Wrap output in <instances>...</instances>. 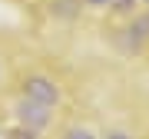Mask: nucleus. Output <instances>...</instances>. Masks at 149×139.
<instances>
[{"label": "nucleus", "instance_id": "6e6552de", "mask_svg": "<svg viewBox=\"0 0 149 139\" xmlns=\"http://www.w3.org/2000/svg\"><path fill=\"white\" fill-rule=\"evenodd\" d=\"M146 3H149V0H146Z\"/></svg>", "mask_w": 149, "mask_h": 139}, {"label": "nucleus", "instance_id": "423d86ee", "mask_svg": "<svg viewBox=\"0 0 149 139\" xmlns=\"http://www.w3.org/2000/svg\"><path fill=\"white\" fill-rule=\"evenodd\" d=\"M113 0H86V7H109Z\"/></svg>", "mask_w": 149, "mask_h": 139}, {"label": "nucleus", "instance_id": "39448f33", "mask_svg": "<svg viewBox=\"0 0 149 139\" xmlns=\"http://www.w3.org/2000/svg\"><path fill=\"white\" fill-rule=\"evenodd\" d=\"M63 139H96L90 129H83V126H73V129H66V136Z\"/></svg>", "mask_w": 149, "mask_h": 139}, {"label": "nucleus", "instance_id": "7ed1b4c3", "mask_svg": "<svg viewBox=\"0 0 149 139\" xmlns=\"http://www.w3.org/2000/svg\"><path fill=\"white\" fill-rule=\"evenodd\" d=\"M129 30H133V37L136 40H149V13H136L133 17V23H129Z\"/></svg>", "mask_w": 149, "mask_h": 139}, {"label": "nucleus", "instance_id": "f257e3e1", "mask_svg": "<svg viewBox=\"0 0 149 139\" xmlns=\"http://www.w3.org/2000/svg\"><path fill=\"white\" fill-rule=\"evenodd\" d=\"M23 96L53 109L56 103L63 99V93H60V86L53 80H47V76H27V80H23Z\"/></svg>", "mask_w": 149, "mask_h": 139}, {"label": "nucleus", "instance_id": "0eeeda50", "mask_svg": "<svg viewBox=\"0 0 149 139\" xmlns=\"http://www.w3.org/2000/svg\"><path fill=\"white\" fill-rule=\"evenodd\" d=\"M106 139H133V136H129V133H119V129H116V133H109Z\"/></svg>", "mask_w": 149, "mask_h": 139}, {"label": "nucleus", "instance_id": "f03ea898", "mask_svg": "<svg viewBox=\"0 0 149 139\" xmlns=\"http://www.w3.org/2000/svg\"><path fill=\"white\" fill-rule=\"evenodd\" d=\"M13 113H17V123L27 126V129H33V133H40V129L50 126V106L33 103V99H27V96L13 106Z\"/></svg>", "mask_w": 149, "mask_h": 139}, {"label": "nucleus", "instance_id": "20e7f679", "mask_svg": "<svg viewBox=\"0 0 149 139\" xmlns=\"http://www.w3.org/2000/svg\"><path fill=\"white\" fill-rule=\"evenodd\" d=\"M109 10L116 13V17H136L139 13V0H113Z\"/></svg>", "mask_w": 149, "mask_h": 139}]
</instances>
